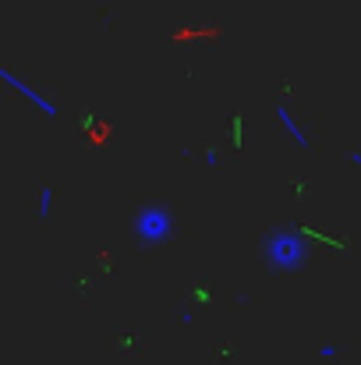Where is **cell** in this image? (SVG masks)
Wrapping results in <instances>:
<instances>
[{
    "label": "cell",
    "mask_w": 361,
    "mask_h": 365,
    "mask_svg": "<svg viewBox=\"0 0 361 365\" xmlns=\"http://www.w3.org/2000/svg\"><path fill=\"white\" fill-rule=\"evenodd\" d=\"M131 231H135L138 242H145V245L167 242V238L174 235V213L163 210V206H145V210H138V217L131 220Z\"/></svg>",
    "instance_id": "6da1fadb"
},
{
    "label": "cell",
    "mask_w": 361,
    "mask_h": 365,
    "mask_svg": "<svg viewBox=\"0 0 361 365\" xmlns=\"http://www.w3.org/2000/svg\"><path fill=\"white\" fill-rule=\"evenodd\" d=\"M305 255H308V248L294 231H273L269 242H266V259L276 269H294V266L305 262Z\"/></svg>",
    "instance_id": "7a4b0ae2"
},
{
    "label": "cell",
    "mask_w": 361,
    "mask_h": 365,
    "mask_svg": "<svg viewBox=\"0 0 361 365\" xmlns=\"http://www.w3.org/2000/svg\"><path fill=\"white\" fill-rule=\"evenodd\" d=\"M0 78H4V82H7V86H11L14 93H18V96H25L28 103H36V110H39V114H46V118H57V107H53V103H50V100H46L43 93H36L32 86H25V82H21L18 75H11L7 68H0Z\"/></svg>",
    "instance_id": "3957f363"
},
{
    "label": "cell",
    "mask_w": 361,
    "mask_h": 365,
    "mask_svg": "<svg viewBox=\"0 0 361 365\" xmlns=\"http://www.w3.org/2000/svg\"><path fill=\"white\" fill-rule=\"evenodd\" d=\"M276 121H280L283 128H287V135H291V138H294V142H298L301 149L308 145V135H305V128H301V124H298L294 118H291V110H287V107H276Z\"/></svg>",
    "instance_id": "277c9868"
},
{
    "label": "cell",
    "mask_w": 361,
    "mask_h": 365,
    "mask_svg": "<svg viewBox=\"0 0 361 365\" xmlns=\"http://www.w3.org/2000/svg\"><path fill=\"white\" fill-rule=\"evenodd\" d=\"M36 213H39V220H50V213H53V188H39V206H36Z\"/></svg>",
    "instance_id": "5b68a950"
}]
</instances>
